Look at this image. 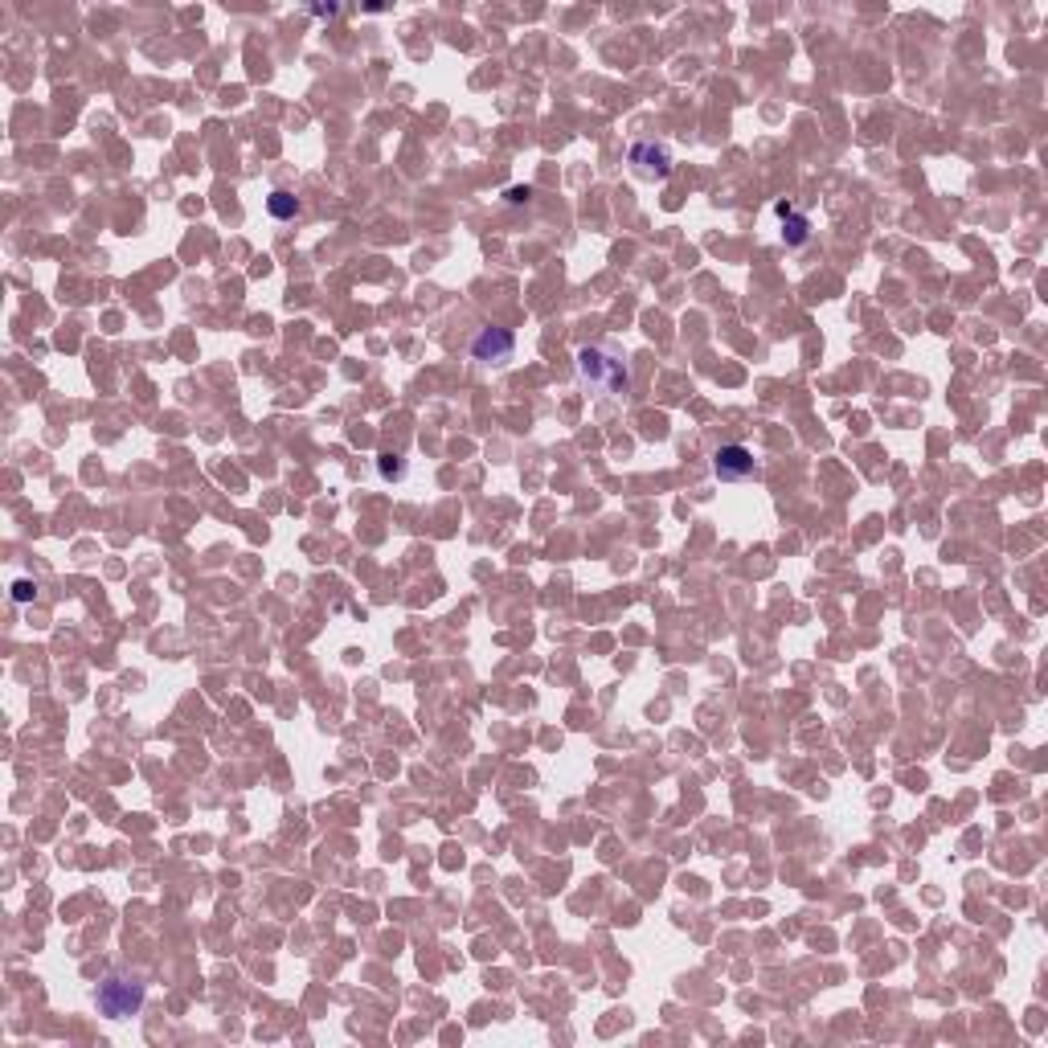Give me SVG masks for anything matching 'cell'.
Wrapping results in <instances>:
<instances>
[{"instance_id":"6da1fadb","label":"cell","mask_w":1048,"mask_h":1048,"mask_svg":"<svg viewBox=\"0 0 1048 1048\" xmlns=\"http://www.w3.org/2000/svg\"><path fill=\"white\" fill-rule=\"evenodd\" d=\"M578 373L598 393H627L631 389L627 365L619 357H610L606 348H582V353H578Z\"/></svg>"},{"instance_id":"7a4b0ae2","label":"cell","mask_w":1048,"mask_h":1048,"mask_svg":"<svg viewBox=\"0 0 1048 1048\" xmlns=\"http://www.w3.org/2000/svg\"><path fill=\"white\" fill-rule=\"evenodd\" d=\"M144 995L148 987L136 979V975H107L95 991L99 999V1012L111 1016V1020H127V1016H136L144 1008Z\"/></svg>"},{"instance_id":"3957f363","label":"cell","mask_w":1048,"mask_h":1048,"mask_svg":"<svg viewBox=\"0 0 1048 1048\" xmlns=\"http://www.w3.org/2000/svg\"><path fill=\"white\" fill-rule=\"evenodd\" d=\"M713 475L721 479V484H741V479L758 475V459H754L750 447H741V443L717 447V455H713Z\"/></svg>"},{"instance_id":"277c9868","label":"cell","mask_w":1048,"mask_h":1048,"mask_svg":"<svg viewBox=\"0 0 1048 1048\" xmlns=\"http://www.w3.org/2000/svg\"><path fill=\"white\" fill-rule=\"evenodd\" d=\"M516 353V336L508 328H479V336L471 340V357L479 365H508Z\"/></svg>"},{"instance_id":"5b68a950","label":"cell","mask_w":1048,"mask_h":1048,"mask_svg":"<svg viewBox=\"0 0 1048 1048\" xmlns=\"http://www.w3.org/2000/svg\"><path fill=\"white\" fill-rule=\"evenodd\" d=\"M627 160L635 164V172H643V177H668V172H672V148H668V144H655V140L631 144Z\"/></svg>"},{"instance_id":"8992f818","label":"cell","mask_w":1048,"mask_h":1048,"mask_svg":"<svg viewBox=\"0 0 1048 1048\" xmlns=\"http://www.w3.org/2000/svg\"><path fill=\"white\" fill-rule=\"evenodd\" d=\"M774 213L782 217V242L791 246V250H799V246L811 242V217H807V213H799L791 201H774Z\"/></svg>"},{"instance_id":"52a82bcc","label":"cell","mask_w":1048,"mask_h":1048,"mask_svg":"<svg viewBox=\"0 0 1048 1048\" xmlns=\"http://www.w3.org/2000/svg\"><path fill=\"white\" fill-rule=\"evenodd\" d=\"M267 209H271V217H279V222H287V217H295V213H299V197H291V193L275 189V193L267 197Z\"/></svg>"},{"instance_id":"ba28073f","label":"cell","mask_w":1048,"mask_h":1048,"mask_svg":"<svg viewBox=\"0 0 1048 1048\" xmlns=\"http://www.w3.org/2000/svg\"><path fill=\"white\" fill-rule=\"evenodd\" d=\"M389 459H393V455H381V475H385V479H402L406 467H402V463H389Z\"/></svg>"},{"instance_id":"9c48e42d","label":"cell","mask_w":1048,"mask_h":1048,"mask_svg":"<svg viewBox=\"0 0 1048 1048\" xmlns=\"http://www.w3.org/2000/svg\"><path fill=\"white\" fill-rule=\"evenodd\" d=\"M33 594H37L33 582H17V586H13V602H33Z\"/></svg>"},{"instance_id":"30bf717a","label":"cell","mask_w":1048,"mask_h":1048,"mask_svg":"<svg viewBox=\"0 0 1048 1048\" xmlns=\"http://www.w3.org/2000/svg\"><path fill=\"white\" fill-rule=\"evenodd\" d=\"M529 197H533L529 189H508V193H504V201H508V205H524Z\"/></svg>"}]
</instances>
